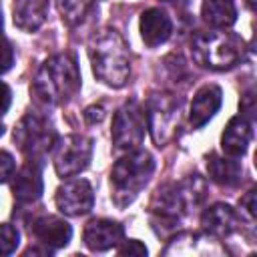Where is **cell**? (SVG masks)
Returning <instances> with one entry per match:
<instances>
[{
    "mask_svg": "<svg viewBox=\"0 0 257 257\" xmlns=\"http://www.w3.org/2000/svg\"><path fill=\"white\" fill-rule=\"evenodd\" d=\"M12 64H14V48L4 36H0V74L10 70Z\"/></svg>",
    "mask_w": 257,
    "mask_h": 257,
    "instance_id": "cell-25",
    "label": "cell"
},
{
    "mask_svg": "<svg viewBox=\"0 0 257 257\" xmlns=\"http://www.w3.org/2000/svg\"><path fill=\"white\" fill-rule=\"evenodd\" d=\"M48 16V0H14L12 18L24 32L38 30Z\"/></svg>",
    "mask_w": 257,
    "mask_h": 257,
    "instance_id": "cell-18",
    "label": "cell"
},
{
    "mask_svg": "<svg viewBox=\"0 0 257 257\" xmlns=\"http://www.w3.org/2000/svg\"><path fill=\"white\" fill-rule=\"evenodd\" d=\"M207 171H209L211 181H215L221 187H237L243 177V169L239 161L227 155L225 157L211 155L207 159Z\"/></svg>",
    "mask_w": 257,
    "mask_h": 257,
    "instance_id": "cell-19",
    "label": "cell"
},
{
    "mask_svg": "<svg viewBox=\"0 0 257 257\" xmlns=\"http://www.w3.org/2000/svg\"><path fill=\"white\" fill-rule=\"evenodd\" d=\"M165 2H171V4H187V0H165Z\"/></svg>",
    "mask_w": 257,
    "mask_h": 257,
    "instance_id": "cell-30",
    "label": "cell"
},
{
    "mask_svg": "<svg viewBox=\"0 0 257 257\" xmlns=\"http://www.w3.org/2000/svg\"><path fill=\"white\" fill-rule=\"evenodd\" d=\"M56 141L58 137L52 122L40 112H26L14 128V143L28 161L42 163V159L54 149Z\"/></svg>",
    "mask_w": 257,
    "mask_h": 257,
    "instance_id": "cell-6",
    "label": "cell"
},
{
    "mask_svg": "<svg viewBox=\"0 0 257 257\" xmlns=\"http://www.w3.org/2000/svg\"><path fill=\"white\" fill-rule=\"evenodd\" d=\"M20 243V233L14 225L10 223H2L0 225V257L2 255H10L16 251Z\"/></svg>",
    "mask_w": 257,
    "mask_h": 257,
    "instance_id": "cell-23",
    "label": "cell"
},
{
    "mask_svg": "<svg viewBox=\"0 0 257 257\" xmlns=\"http://www.w3.org/2000/svg\"><path fill=\"white\" fill-rule=\"evenodd\" d=\"M247 6H249L251 10H255V0H247Z\"/></svg>",
    "mask_w": 257,
    "mask_h": 257,
    "instance_id": "cell-31",
    "label": "cell"
},
{
    "mask_svg": "<svg viewBox=\"0 0 257 257\" xmlns=\"http://www.w3.org/2000/svg\"><path fill=\"white\" fill-rule=\"evenodd\" d=\"M239 217L235 213L233 207L225 205V203H215L211 207H207L201 215V225L203 231L211 237H227L237 229Z\"/></svg>",
    "mask_w": 257,
    "mask_h": 257,
    "instance_id": "cell-15",
    "label": "cell"
},
{
    "mask_svg": "<svg viewBox=\"0 0 257 257\" xmlns=\"http://www.w3.org/2000/svg\"><path fill=\"white\" fill-rule=\"evenodd\" d=\"M173 32L171 18L161 8H149L141 14V36L147 46L155 48L169 40Z\"/></svg>",
    "mask_w": 257,
    "mask_h": 257,
    "instance_id": "cell-16",
    "label": "cell"
},
{
    "mask_svg": "<svg viewBox=\"0 0 257 257\" xmlns=\"http://www.w3.org/2000/svg\"><path fill=\"white\" fill-rule=\"evenodd\" d=\"M205 197V181L199 175H191L177 183H167L157 189L151 201V213L161 221L175 223L197 207Z\"/></svg>",
    "mask_w": 257,
    "mask_h": 257,
    "instance_id": "cell-4",
    "label": "cell"
},
{
    "mask_svg": "<svg viewBox=\"0 0 257 257\" xmlns=\"http://www.w3.org/2000/svg\"><path fill=\"white\" fill-rule=\"evenodd\" d=\"M203 20L213 28H229L237 20L235 0H203Z\"/></svg>",
    "mask_w": 257,
    "mask_h": 257,
    "instance_id": "cell-20",
    "label": "cell"
},
{
    "mask_svg": "<svg viewBox=\"0 0 257 257\" xmlns=\"http://www.w3.org/2000/svg\"><path fill=\"white\" fill-rule=\"evenodd\" d=\"M0 30H2V12H0Z\"/></svg>",
    "mask_w": 257,
    "mask_h": 257,
    "instance_id": "cell-33",
    "label": "cell"
},
{
    "mask_svg": "<svg viewBox=\"0 0 257 257\" xmlns=\"http://www.w3.org/2000/svg\"><path fill=\"white\" fill-rule=\"evenodd\" d=\"M221 100H223V94H221V88L217 84L201 86L195 92L193 102H191V112H189L191 126L193 128H201L203 124H207L215 116V112L219 110Z\"/></svg>",
    "mask_w": 257,
    "mask_h": 257,
    "instance_id": "cell-14",
    "label": "cell"
},
{
    "mask_svg": "<svg viewBox=\"0 0 257 257\" xmlns=\"http://www.w3.org/2000/svg\"><path fill=\"white\" fill-rule=\"evenodd\" d=\"M102 116H104V108H102V106L92 104V106H88V108L84 110L86 122H98V120H102Z\"/></svg>",
    "mask_w": 257,
    "mask_h": 257,
    "instance_id": "cell-29",
    "label": "cell"
},
{
    "mask_svg": "<svg viewBox=\"0 0 257 257\" xmlns=\"http://www.w3.org/2000/svg\"><path fill=\"white\" fill-rule=\"evenodd\" d=\"M10 102H12V92H10L8 84L0 80V116H4L8 112Z\"/></svg>",
    "mask_w": 257,
    "mask_h": 257,
    "instance_id": "cell-27",
    "label": "cell"
},
{
    "mask_svg": "<svg viewBox=\"0 0 257 257\" xmlns=\"http://www.w3.org/2000/svg\"><path fill=\"white\" fill-rule=\"evenodd\" d=\"M44 189L42 183V163L26 161L20 171L14 175L12 181V193L18 203H34L40 199Z\"/></svg>",
    "mask_w": 257,
    "mask_h": 257,
    "instance_id": "cell-11",
    "label": "cell"
},
{
    "mask_svg": "<svg viewBox=\"0 0 257 257\" xmlns=\"http://www.w3.org/2000/svg\"><path fill=\"white\" fill-rule=\"evenodd\" d=\"M191 54L203 68L225 70L239 62L243 54V40L231 32H201L191 42Z\"/></svg>",
    "mask_w": 257,
    "mask_h": 257,
    "instance_id": "cell-5",
    "label": "cell"
},
{
    "mask_svg": "<svg viewBox=\"0 0 257 257\" xmlns=\"http://www.w3.org/2000/svg\"><path fill=\"white\" fill-rule=\"evenodd\" d=\"M179 112H181V98L169 92L153 94L147 102V128L157 147L169 143L179 126Z\"/></svg>",
    "mask_w": 257,
    "mask_h": 257,
    "instance_id": "cell-7",
    "label": "cell"
},
{
    "mask_svg": "<svg viewBox=\"0 0 257 257\" xmlns=\"http://www.w3.org/2000/svg\"><path fill=\"white\" fill-rule=\"evenodd\" d=\"M118 255H137V257H143V255H147V247L139 239H128V241H122V245L118 247Z\"/></svg>",
    "mask_w": 257,
    "mask_h": 257,
    "instance_id": "cell-26",
    "label": "cell"
},
{
    "mask_svg": "<svg viewBox=\"0 0 257 257\" xmlns=\"http://www.w3.org/2000/svg\"><path fill=\"white\" fill-rule=\"evenodd\" d=\"M32 94L44 104L68 102L80 90V70L70 54H54L46 58L30 86Z\"/></svg>",
    "mask_w": 257,
    "mask_h": 257,
    "instance_id": "cell-1",
    "label": "cell"
},
{
    "mask_svg": "<svg viewBox=\"0 0 257 257\" xmlns=\"http://www.w3.org/2000/svg\"><path fill=\"white\" fill-rule=\"evenodd\" d=\"M32 235L46 249H60V247L68 245V241L72 237V227L60 217L46 215L32 223Z\"/></svg>",
    "mask_w": 257,
    "mask_h": 257,
    "instance_id": "cell-13",
    "label": "cell"
},
{
    "mask_svg": "<svg viewBox=\"0 0 257 257\" xmlns=\"http://www.w3.org/2000/svg\"><path fill=\"white\" fill-rule=\"evenodd\" d=\"M4 135V124H0V137Z\"/></svg>",
    "mask_w": 257,
    "mask_h": 257,
    "instance_id": "cell-32",
    "label": "cell"
},
{
    "mask_svg": "<svg viewBox=\"0 0 257 257\" xmlns=\"http://www.w3.org/2000/svg\"><path fill=\"white\" fill-rule=\"evenodd\" d=\"M124 229L110 219H94L84 227V245L90 251H106L122 241Z\"/></svg>",
    "mask_w": 257,
    "mask_h": 257,
    "instance_id": "cell-12",
    "label": "cell"
},
{
    "mask_svg": "<svg viewBox=\"0 0 257 257\" xmlns=\"http://www.w3.org/2000/svg\"><path fill=\"white\" fill-rule=\"evenodd\" d=\"M153 171H155V161L147 151L135 149L128 151L124 157H120L110 171L114 205L116 207L131 205L153 177Z\"/></svg>",
    "mask_w": 257,
    "mask_h": 257,
    "instance_id": "cell-3",
    "label": "cell"
},
{
    "mask_svg": "<svg viewBox=\"0 0 257 257\" xmlns=\"http://www.w3.org/2000/svg\"><path fill=\"white\" fill-rule=\"evenodd\" d=\"M185 239L189 241L187 247H177V249H171L167 255L171 253H179V255H211V253H221V247L217 243H213V239L209 237H201V235H195V233H185Z\"/></svg>",
    "mask_w": 257,
    "mask_h": 257,
    "instance_id": "cell-21",
    "label": "cell"
},
{
    "mask_svg": "<svg viewBox=\"0 0 257 257\" xmlns=\"http://www.w3.org/2000/svg\"><path fill=\"white\" fill-rule=\"evenodd\" d=\"M94 76L112 88L124 86L131 74V58L124 38L116 30H102L88 44Z\"/></svg>",
    "mask_w": 257,
    "mask_h": 257,
    "instance_id": "cell-2",
    "label": "cell"
},
{
    "mask_svg": "<svg viewBox=\"0 0 257 257\" xmlns=\"http://www.w3.org/2000/svg\"><path fill=\"white\" fill-rule=\"evenodd\" d=\"M16 173V163H14V157L8 153V151H2L0 149V183H6L14 177Z\"/></svg>",
    "mask_w": 257,
    "mask_h": 257,
    "instance_id": "cell-24",
    "label": "cell"
},
{
    "mask_svg": "<svg viewBox=\"0 0 257 257\" xmlns=\"http://www.w3.org/2000/svg\"><path fill=\"white\" fill-rule=\"evenodd\" d=\"M58 4V10H60V16L66 24L74 26L78 22L84 20L86 12L90 10L92 6V0H56Z\"/></svg>",
    "mask_w": 257,
    "mask_h": 257,
    "instance_id": "cell-22",
    "label": "cell"
},
{
    "mask_svg": "<svg viewBox=\"0 0 257 257\" xmlns=\"http://www.w3.org/2000/svg\"><path fill=\"white\" fill-rule=\"evenodd\" d=\"M147 133V114L137 102L122 104L112 118V145L116 153H128L143 145Z\"/></svg>",
    "mask_w": 257,
    "mask_h": 257,
    "instance_id": "cell-8",
    "label": "cell"
},
{
    "mask_svg": "<svg viewBox=\"0 0 257 257\" xmlns=\"http://www.w3.org/2000/svg\"><path fill=\"white\" fill-rule=\"evenodd\" d=\"M54 201L60 213L68 217H78L86 215L92 209L94 193L86 179H70L56 189Z\"/></svg>",
    "mask_w": 257,
    "mask_h": 257,
    "instance_id": "cell-10",
    "label": "cell"
},
{
    "mask_svg": "<svg viewBox=\"0 0 257 257\" xmlns=\"http://www.w3.org/2000/svg\"><path fill=\"white\" fill-rule=\"evenodd\" d=\"M241 209L247 213L249 219H255V189H251V191L241 199Z\"/></svg>",
    "mask_w": 257,
    "mask_h": 257,
    "instance_id": "cell-28",
    "label": "cell"
},
{
    "mask_svg": "<svg viewBox=\"0 0 257 257\" xmlns=\"http://www.w3.org/2000/svg\"><path fill=\"white\" fill-rule=\"evenodd\" d=\"M54 169L56 175L66 179L82 173L92 157V141L84 135H68L54 145Z\"/></svg>",
    "mask_w": 257,
    "mask_h": 257,
    "instance_id": "cell-9",
    "label": "cell"
},
{
    "mask_svg": "<svg viewBox=\"0 0 257 257\" xmlns=\"http://www.w3.org/2000/svg\"><path fill=\"white\" fill-rule=\"evenodd\" d=\"M251 143V122L241 114V116H233L223 135H221V149L227 157L239 159L247 153V147Z\"/></svg>",
    "mask_w": 257,
    "mask_h": 257,
    "instance_id": "cell-17",
    "label": "cell"
}]
</instances>
